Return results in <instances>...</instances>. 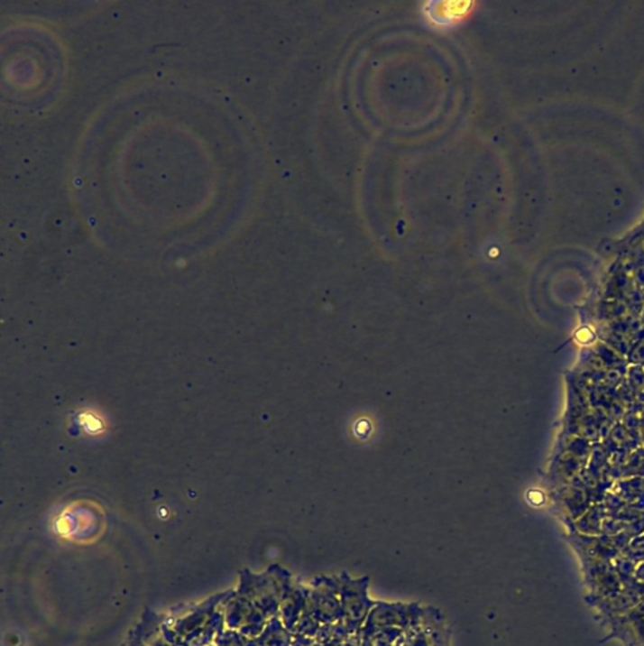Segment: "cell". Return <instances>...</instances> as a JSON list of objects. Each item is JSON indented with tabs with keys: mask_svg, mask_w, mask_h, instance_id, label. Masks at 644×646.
<instances>
[{
	"mask_svg": "<svg viewBox=\"0 0 644 646\" xmlns=\"http://www.w3.org/2000/svg\"><path fill=\"white\" fill-rule=\"evenodd\" d=\"M473 5L466 2L427 3L423 12L430 24L437 28H450L465 21L473 12Z\"/></svg>",
	"mask_w": 644,
	"mask_h": 646,
	"instance_id": "obj_1",
	"label": "cell"
}]
</instances>
